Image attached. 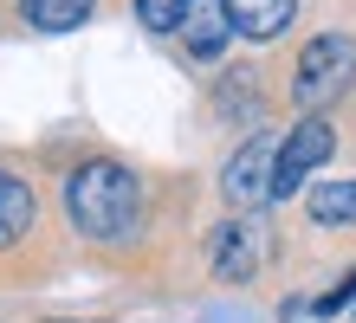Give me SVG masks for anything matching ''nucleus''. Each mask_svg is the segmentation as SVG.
I'll return each instance as SVG.
<instances>
[{"mask_svg": "<svg viewBox=\"0 0 356 323\" xmlns=\"http://www.w3.org/2000/svg\"><path fill=\"white\" fill-rule=\"evenodd\" d=\"M330 156H337V129H330L324 117H298V123H291V136L279 142V156H272V201L298 194Z\"/></svg>", "mask_w": 356, "mask_h": 323, "instance_id": "nucleus-3", "label": "nucleus"}, {"mask_svg": "<svg viewBox=\"0 0 356 323\" xmlns=\"http://www.w3.org/2000/svg\"><path fill=\"white\" fill-rule=\"evenodd\" d=\"M65 213L85 240H123L143 213V181L123 162H85L65 181Z\"/></svg>", "mask_w": 356, "mask_h": 323, "instance_id": "nucleus-1", "label": "nucleus"}, {"mask_svg": "<svg viewBox=\"0 0 356 323\" xmlns=\"http://www.w3.org/2000/svg\"><path fill=\"white\" fill-rule=\"evenodd\" d=\"M97 0H19V13H26V26L39 33H72V26H85Z\"/></svg>", "mask_w": 356, "mask_h": 323, "instance_id": "nucleus-10", "label": "nucleus"}, {"mask_svg": "<svg viewBox=\"0 0 356 323\" xmlns=\"http://www.w3.org/2000/svg\"><path fill=\"white\" fill-rule=\"evenodd\" d=\"M188 7H195V0H136V19L149 33H175L181 19H188Z\"/></svg>", "mask_w": 356, "mask_h": 323, "instance_id": "nucleus-11", "label": "nucleus"}, {"mask_svg": "<svg viewBox=\"0 0 356 323\" xmlns=\"http://www.w3.org/2000/svg\"><path fill=\"white\" fill-rule=\"evenodd\" d=\"M350 297H356V272H343V278H337V291H324V297H318V317H337Z\"/></svg>", "mask_w": 356, "mask_h": 323, "instance_id": "nucleus-12", "label": "nucleus"}, {"mask_svg": "<svg viewBox=\"0 0 356 323\" xmlns=\"http://www.w3.org/2000/svg\"><path fill=\"white\" fill-rule=\"evenodd\" d=\"M65 323H72V317H65Z\"/></svg>", "mask_w": 356, "mask_h": 323, "instance_id": "nucleus-13", "label": "nucleus"}, {"mask_svg": "<svg viewBox=\"0 0 356 323\" xmlns=\"http://www.w3.org/2000/svg\"><path fill=\"white\" fill-rule=\"evenodd\" d=\"M272 156H279V136H253L234 149V162H227L220 175V194L234 207H266L272 201Z\"/></svg>", "mask_w": 356, "mask_h": 323, "instance_id": "nucleus-4", "label": "nucleus"}, {"mask_svg": "<svg viewBox=\"0 0 356 323\" xmlns=\"http://www.w3.org/2000/svg\"><path fill=\"white\" fill-rule=\"evenodd\" d=\"M305 207L318 226H356V181H318L305 194Z\"/></svg>", "mask_w": 356, "mask_h": 323, "instance_id": "nucleus-9", "label": "nucleus"}, {"mask_svg": "<svg viewBox=\"0 0 356 323\" xmlns=\"http://www.w3.org/2000/svg\"><path fill=\"white\" fill-rule=\"evenodd\" d=\"M33 213H39V207H33V188L19 181L13 168H0V252L19 246V240L33 233Z\"/></svg>", "mask_w": 356, "mask_h": 323, "instance_id": "nucleus-7", "label": "nucleus"}, {"mask_svg": "<svg viewBox=\"0 0 356 323\" xmlns=\"http://www.w3.org/2000/svg\"><path fill=\"white\" fill-rule=\"evenodd\" d=\"M175 33L188 39V52H195V58H220V46H227V33H234V26H227L220 7H188V19H181Z\"/></svg>", "mask_w": 356, "mask_h": 323, "instance_id": "nucleus-8", "label": "nucleus"}, {"mask_svg": "<svg viewBox=\"0 0 356 323\" xmlns=\"http://www.w3.org/2000/svg\"><path fill=\"white\" fill-rule=\"evenodd\" d=\"M220 13L246 39H279L291 26V0H220Z\"/></svg>", "mask_w": 356, "mask_h": 323, "instance_id": "nucleus-6", "label": "nucleus"}, {"mask_svg": "<svg viewBox=\"0 0 356 323\" xmlns=\"http://www.w3.org/2000/svg\"><path fill=\"white\" fill-rule=\"evenodd\" d=\"M259 226H246V220H227L214 233V278H227V285H246V278L259 272Z\"/></svg>", "mask_w": 356, "mask_h": 323, "instance_id": "nucleus-5", "label": "nucleus"}, {"mask_svg": "<svg viewBox=\"0 0 356 323\" xmlns=\"http://www.w3.org/2000/svg\"><path fill=\"white\" fill-rule=\"evenodd\" d=\"M356 84V39L350 33H318L298 52V72H291V97L305 103V117H324V103H337Z\"/></svg>", "mask_w": 356, "mask_h": 323, "instance_id": "nucleus-2", "label": "nucleus"}]
</instances>
